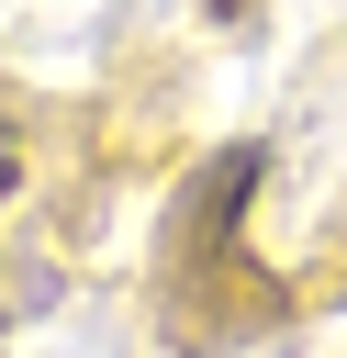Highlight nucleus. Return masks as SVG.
I'll return each instance as SVG.
<instances>
[{
	"label": "nucleus",
	"mask_w": 347,
	"mask_h": 358,
	"mask_svg": "<svg viewBox=\"0 0 347 358\" xmlns=\"http://www.w3.org/2000/svg\"><path fill=\"white\" fill-rule=\"evenodd\" d=\"M11 179H22V168H11V157H0V201H11Z\"/></svg>",
	"instance_id": "nucleus-1"
},
{
	"label": "nucleus",
	"mask_w": 347,
	"mask_h": 358,
	"mask_svg": "<svg viewBox=\"0 0 347 358\" xmlns=\"http://www.w3.org/2000/svg\"><path fill=\"white\" fill-rule=\"evenodd\" d=\"M0 313H11V302H0Z\"/></svg>",
	"instance_id": "nucleus-2"
}]
</instances>
